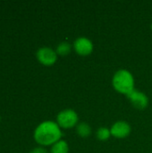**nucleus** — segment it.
Returning <instances> with one entry per match:
<instances>
[{"label": "nucleus", "mask_w": 152, "mask_h": 153, "mask_svg": "<svg viewBox=\"0 0 152 153\" xmlns=\"http://www.w3.org/2000/svg\"><path fill=\"white\" fill-rule=\"evenodd\" d=\"M62 129L56 121L45 120L39 124L33 132V139L39 146H52L62 139Z\"/></svg>", "instance_id": "nucleus-1"}, {"label": "nucleus", "mask_w": 152, "mask_h": 153, "mask_svg": "<svg viewBox=\"0 0 152 153\" xmlns=\"http://www.w3.org/2000/svg\"><path fill=\"white\" fill-rule=\"evenodd\" d=\"M112 85L116 91L127 96L135 89L134 77L129 70L119 69L113 75Z\"/></svg>", "instance_id": "nucleus-2"}, {"label": "nucleus", "mask_w": 152, "mask_h": 153, "mask_svg": "<svg viewBox=\"0 0 152 153\" xmlns=\"http://www.w3.org/2000/svg\"><path fill=\"white\" fill-rule=\"evenodd\" d=\"M56 122L61 129H70L77 126L79 123V116L73 109L65 108L57 114Z\"/></svg>", "instance_id": "nucleus-3"}, {"label": "nucleus", "mask_w": 152, "mask_h": 153, "mask_svg": "<svg viewBox=\"0 0 152 153\" xmlns=\"http://www.w3.org/2000/svg\"><path fill=\"white\" fill-rule=\"evenodd\" d=\"M36 58L41 65L45 66H51L56 64L58 58V55L56 49L49 47H41L36 52Z\"/></svg>", "instance_id": "nucleus-4"}, {"label": "nucleus", "mask_w": 152, "mask_h": 153, "mask_svg": "<svg viewBox=\"0 0 152 153\" xmlns=\"http://www.w3.org/2000/svg\"><path fill=\"white\" fill-rule=\"evenodd\" d=\"M73 48L74 51L80 56H88L92 53L94 49L93 42L87 37H79L77 38L73 44Z\"/></svg>", "instance_id": "nucleus-5"}, {"label": "nucleus", "mask_w": 152, "mask_h": 153, "mask_svg": "<svg viewBox=\"0 0 152 153\" xmlns=\"http://www.w3.org/2000/svg\"><path fill=\"white\" fill-rule=\"evenodd\" d=\"M126 97L128 98L131 104L137 109L142 110L149 106V98L143 91L134 89Z\"/></svg>", "instance_id": "nucleus-6"}, {"label": "nucleus", "mask_w": 152, "mask_h": 153, "mask_svg": "<svg viewBox=\"0 0 152 153\" xmlns=\"http://www.w3.org/2000/svg\"><path fill=\"white\" fill-rule=\"evenodd\" d=\"M132 127L129 123L126 121L119 120L116 121L110 127V132H111V136L116 138V139H124L129 136L131 134Z\"/></svg>", "instance_id": "nucleus-7"}, {"label": "nucleus", "mask_w": 152, "mask_h": 153, "mask_svg": "<svg viewBox=\"0 0 152 153\" xmlns=\"http://www.w3.org/2000/svg\"><path fill=\"white\" fill-rule=\"evenodd\" d=\"M75 130L81 138H89L92 134V128L87 122H79L75 126Z\"/></svg>", "instance_id": "nucleus-8"}, {"label": "nucleus", "mask_w": 152, "mask_h": 153, "mask_svg": "<svg viewBox=\"0 0 152 153\" xmlns=\"http://www.w3.org/2000/svg\"><path fill=\"white\" fill-rule=\"evenodd\" d=\"M49 153H69V145L67 142L62 139L56 142L51 146Z\"/></svg>", "instance_id": "nucleus-9"}, {"label": "nucleus", "mask_w": 152, "mask_h": 153, "mask_svg": "<svg viewBox=\"0 0 152 153\" xmlns=\"http://www.w3.org/2000/svg\"><path fill=\"white\" fill-rule=\"evenodd\" d=\"M72 48H73L72 44H71L69 41L64 40V41H61V42L56 46V54H57L58 56H67L68 54L71 53Z\"/></svg>", "instance_id": "nucleus-10"}, {"label": "nucleus", "mask_w": 152, "mask_h": 153, "mask_svg": "<svg viewBox=\"0 0 152 153\" xmlns=\"http://www.w3.org/2000/svg\"><path fill=\"white\" fill-rule=\"evenodd\" d=\"M96 137L98 138V140H99L101 142H105V141L108 140L111 137L110 128H108L106 126L99 127L96 132Z\"/></svg>", "instance_id": "nucleus-11"}, {"label": "nucleus", "mask_w": 152, "mask_h": 153, "mask_svg": "<svg viewBox=\"0 0 152 153\" xmlns=\"http://www.w3.org/2000/svg\"><path fill=\"white\" fill-rule=\"evenodd\" d=\"M29 153H49V152L47 150L46 147L37 146V147H34L33 149H31Z\"/></svg>", "instance_id": "nucleus-12"}, {"label": "nucleus", "mask_w": 152, "mask_h": 153, "mask_svg": "<svg viewBox=\"0 0 152 153\" xmlns=\"http://www.w3.org/2000/svg\"><path fill=\"white\" fill-rule=\"evenodd\" d=\"M151 30H152V23L151 24Z\"/></svg>", "instance_id": "nucleus-13"}, {"label": "nucleus", "mask_w": 152, "mask_h": 153, "mask_svg": "<svg viewBox=\"0 0 152 153\" xmlns=\"http://www.w3.org/2000/svg\"><path fill=\"white\" fill-rule=\"evenodd\" d=\"M0 122H1V117H0Z\"/></svg>", "instance_id": "nucleus-14"}, {"label": "nucleus", "mask_w": 152, "mask_h": 153, "mask_svg": "<svg viewBox=\"0 0 152 153\" xmlns=\"http://www.w3.org/2000/svg\"><path fill=\"white\" fill-rule=\"evenodd\" d=\"M19 153H22V152H19Z\"/></svg>", "instance_id": "nucleus-15"}]
</instances>
